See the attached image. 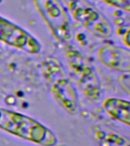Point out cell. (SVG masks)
<instances>
[{
  "label": "cell",
  "mask_w": 130,
  "mask_h": 146,
  "mask_svg": "<svg viewBox=\"0 0 130 146\" xmlns=\"http://www.w3.org/2000/svg\"><path fill=\"white\" fill-rule=\"evenodd\" d=\"M40 71L55 102L67 113L77 114L79 110L77 91L59 60L53 57H46L41 62Z\"/></svg>",
  "instance_id": "6da1fadb"
},
{
  "label": "cell",
  "mask_w": 130,
  "mask_h": 146,
  "mask_svg": "<svg viewBox=\"0 0 130 146\" xmlns=\"http://www.w3.org/2000/svg\"><path fill=\"white\" fill-rule=\"evenodd\" d=\"M0 129L42 146H54L58 142L54 133L38 121L1 107Z\"/></svg>",
  "instance_id": "7a4b0ae2"
},
{
  "label": "cell",
  "mask_w": 130,
  "mask_h": 146,
  "mask_svg": "<svg viewBox=\"0 0 130 146\" xmlns=\"http://www.w3.org/2000/svg\"><path fill=\"white\" fill-rule=\"evenodd\" d=\"M65 54L71 75L84 97L92 104H100L103 99L102 87L95 68L75 48L68 47Z\"/></svg>",
  "instance_id": "3957f363"
},
{
  "label": "cell",
  "mask_w": 130,
  "mask_h": 146,
  "mask_svg": "<svg viewBox=\"0 0 130 146\" xmlns=\"http://www.w3.org/2000/svg\"><path fill=\"white\" fill-rule=\"evenodd\" d=\"M63 2L72 18L92 35L100 39L112 36L111 24L87 0H63Z\"/></svg>",
  "instance_id": "277c9868"
},
{
  "label": "cell",
  "mask_w": 130,
  "mask_h": 146,
  "mask_svg": "<svg viewBox=\"0 0 130 146\" xmlns=\"http://www.w3.org/2000/svg\"><path fill=\"white\" fill-rule=\"evenodd\" d=\"M36 9L55 38L59 42L69 43L73 30L68 11L59 0H34Z\"/></svg>",
  "instance_id": "5b68a950"
},
{
  "label": "cell",
  "mask_w": 130,
  "mask_h": 146,
  "mask_svg": "<svg viewBox=\"0 0 130 146\" xmlns=\"http://www.w3.org/2000/svg\"><path fill=\"white\" fill-rule=\"evenodd\" d=\"M0 41L31 55L38 54L42 50L40 41L31 34L2 16H0Z\"/></svg>",
  "instance_id": "8992f818"
},
{
  "label": "cell",
  "mask_w": 130,
  "mask_h": 146,
  "mask_svg": "<svg viewBox=\"0 0 130 146\" xmlns=\"http://www.w3.org/2000/svg\"><path fill=\"white\" fill-rule=\"evenodd\" d=\"M98 58L110 70L120 73H129L130 51L116 45L105 44L99 49Z\"/></svg>",
  "instance_id": "52a82bcc"
},
{
  "label": "cell",
  "mask_w": 130,
  "mask_h": 146,
  "mask_svg": "<svg viewBox=\"0 0 130 146\" xmlns=\"http://www.w3.org/2000/svg\"><path fill=\"white\" fill-rule=\"evenodd\" d=\"M88 132L98 146H130L128 138L104 125H91Z\"/></svg>",
  "instance_id": "ba28073f"
},
{
  "label": "cell",
  "mask_w": 130,
  "mask_h": 146,
  "mask_svg": "<svg viewBox=\"0 0 130 146\" xmlns=\"http://www.w3.org/2000/svg\"><path fill=\"white\" fill-rule=\"evenodd\" d=\"M102 107L109 116L125 125L130 124V103L118 98H109L102 103Z\"/></svg>",
  "instance_id": "9c48e42d"
},
{
  "label": "cell",
  "mask_w": 130,
  "mask_h": 146,
  "mask_svg": "<svg viewBox=\"0 0 130 146\" xmlns=\"http://www.w3.org/2000/svg\"><path fill=\"white\" fill-rule=\"evenodd\" d=\"M101 1L128 13L130 11V0H101Z\"/></svg>",
  "instance_id": "30bf717a"
},
{
  "label": "cell",
  "mask_w": 130,
  "mask_h": 146,
  "mask_svg": "<svg viewBox=\"0 0 130 146\" xmlns=\"http://www.w3.org/2000/svg\"><path fill=\"white\" fill-rule=\"evenodd\" d=\"M129 31L130 27L129 25H123V26H120L117 29H116V33H117V35L119 37L121 40L123 41V43L125 44L127 48L129 47Z\"/></svg>",
  "instance_id": "8fae6325"
},
{
  "label": "cell",
  "mask_w": 130,
  "mask_h": 146,
  "mask_svg": "<svg viewBox=\"0 0 130 146\" xmlns=\"http://www.w3.org/2000/svg\"><path fill=\"white\" fill-rule=\"evenodd\" d=\"M118 82L123 91L127 94H129V74L123 73V75L119 78Z\"/></svg>",
  "instance_id": "7c38bea8"
},
{
  "label": "cell",
  "mask_w": 130,
  "mask_h": 146,
  "mask_svg": "<svg viewBox=\"0 0 130 146\" xmlns=\"http://www.w3.org/2000/svg\"><path fill=\"white\" fill-rule=\"evenodd\" d=\"M2 1H3V0H0V4H1V3H2Z\"/></svg>",
  "instance_id": "4fadbf2b"
}]
</instances>
